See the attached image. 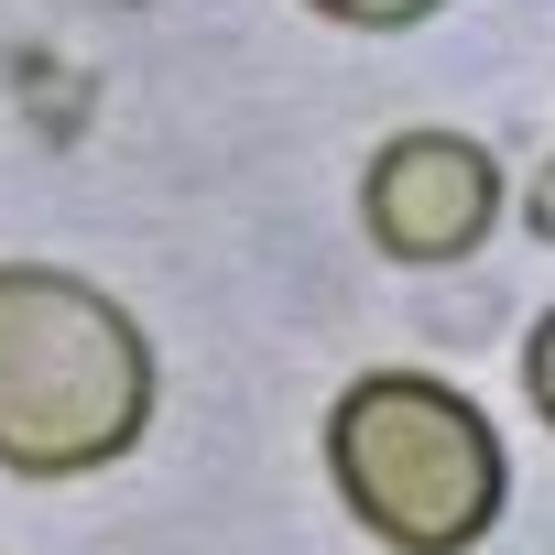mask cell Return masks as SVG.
<instances>
[{
    "instance_id": "obj_1",
    "label": "cell",
    "mask_w": 555,
    "mask_h": 555,
    "mask_svg": "<svg viewBox=\"0 0 555 555\" xmlns=\"http://www.w3.org/2000/svg\"><path fill=\"white\" fill-rule=\"evenodd\" d=\"M153 425V338L55 261H0V468L88 479Z\"/></svg>"
},
{
    "instance_id": "obj_2",
    "label": "cell",
    "mask_w": 555,
    "mask_h": 555,
    "mask_svg": "<svg viewBox=\"0 0 555 555\" xmlns=\"http://www.w3.org/2000/svg\"><path fill=\"white\" fill-rule=\"evenodd\" d=\"M327 468L392 555H468L501 522V490H512L490 414L468 392L425 382V371L349 382L338 414H327Z\"/></svg>"
},
{
    "instance_id": "obj_3",
    "label": "cell",
    "mask_w": 555,
    "mask_h": 555,
    "mask_svg": "<svg viewBox=\"0 0 555 555\" xmlns=\"http://www.w3.org/2000/svg\"><path fill=\"white\" fill-rule=\"evenodd\" d=\"M490 218H501V164L468 131H403L360 175V229L392 261H457L490 240Z\"/></svg>"
},
{
    "instance_id": "obj_4",
    "label": "cell",
    "mask_w": 555,
    "mask_h": 555,
    "mask_svg": "<svg viewBox=\"0 0 555 555\" xmlns=\"http://www.w3.org/2000/svg\"><path fill=\"white\" fill-rule=\"evenodd\" d=\"M306 12H327V23H360V34H403V23L447 12V0H306Z\"/></svg>"
},
{
    "instance_id": "obj_5",
    "label": "cell",
    "mask_w": 555,
    "mask_h": 555,
    "mask_svg": "<svg viewBox=\"0 0 555 555\" xmlns=\"http://www.w3.org/2000/svg\"><path fill=\"white\" fill-rule=\"evenodd\" d=\"M522 392H533V414L555 425V317H544V327L522 338Z\"/></svg>"
},
{
    "instance_id": "obj_6",
    "label": "cell",
    "mask_w": 555,
    "mask_h": 555,
    "mask_svg": "<svg viewBox=\"0 0 555 555\" xmlns=\"http://www.w3.org/2000/svg\"><path fill=\"white\" fill-rule=\"evenodd\" d=\"M533 229L555 240V164H544V185H533Z\"/></svg>"
}]
</instances>
